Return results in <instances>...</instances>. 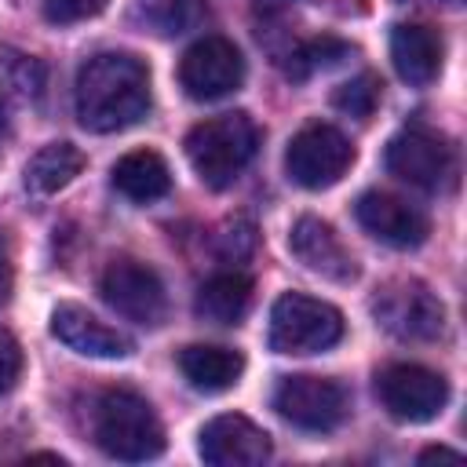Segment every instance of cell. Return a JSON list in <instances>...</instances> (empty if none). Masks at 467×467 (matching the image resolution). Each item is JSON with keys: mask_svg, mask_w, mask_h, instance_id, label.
Listing matches in <instances>:
<instances>
[{"mask_svg": "<svg viewBox=\"0 0 467 467\" xmlns=\"http://www.w3.org/2000/svg\"><path fill=\"white\" fill-rule=\"evenodd\" d=\"M77 120L88 131L109 135L139 124L150 113V69L128 51L91 55L73 84Z\"/></svg>", "mask_w": 467, "mask_h": 467, "instance_id": "obj_1", "label": "cell"}, {"mask_svg": "<svg viewBox=\"0 0 467 467\" xmlns=\"http://www.w3.org/2000/svg\"><path fill=\"white\" fill-rule=\"evenodd\" d=\"M259 150V128L248 113H219L190 128L186 157L197 179L212 190H226Z\"/></svg>", "mask_w": 467, "mask_h": 467, "instance_id": "obj_2", "label": "cell"}, {"mask_svg": "<svg viewBox=\"0 0 467 467\" xmlns=\"http://www.w3.org/2000/svg\"><path fill=\"white\" fill-rule=\"evenodd\" d=\"M95 441L106 456L124 460V463H142L161 456L164 449V427L153 412V405L135 394V390H106L95 401V420H91Z\"/></svg>", "mask_w": 467, "mask_h": 467, "instance_id": "obj_3", "label": "cell"}, {"mask_svg": "<svg viewBox=\"0 0 467 467\" xmlns=\"http://www.w3.org/2000/svg\"><path fill=\"white\" fill-rule=\"evenodd\" d=\"M343 339V314L314 296L285 292L270 310V347L277 354H317Z\"/></svg>", "mask_w": 467, "mask_h": 467, "instance_id": "obj_4", "label": "cell"}, {"mask_svg": "<svg viewBox=\"0 0 467 467\" xmlns=\"http://www.w3.org/2000/svg\"><path fill=\"white\" fill-rule=\"evenodd\" d=\"M350 164H354L350 139L339 128L321 124V120L299 128L285 150V171L303 190H328L332 182L347 175Z\"/></svg>", "mask_w": 467, "mask_h": 467, "instance_id": "obj_5", "label": "cell"}, {"mask_svg": "<svg viewBox=\"0 0 467 467\" xmlns=\"http://www.w3.org/2000/svg\"><path fill=\"white\" fill-rule=\"evenodd\" d=\"M376 394L383 409L401 423H431L449 401V383L441 372L412 361H394L376 376Z\"/></svg>", "mask_w": 467, "mask_h": 467, "instance_id": "obj_6", "label": "cell"}, {"mask_svg": "<svg viewBox=\"0 0 467 467\" xmlns=\"http://www.w3.org/2000/svg\"><path fill=\"white\" fill-rule=\"evenodd\" d=\"M274 409L299 431H336L350 412V398L347 387L328 376H281Z\"/></svg>", "mask_w": 467, "mask_h": 467, "instance_id": "obj_7", "label": "cell"}, {"mask_svg": "<svg viewBox=\"0 0 467 467\" xmlns=\"http://www.w3.org/2000/svg\"><path fill=\"white\" fill-rule=\"evenodd\" d=\"M372 314L390 336L412 343L438 339L445 328L441 299L420 281H390L387 288H379V296L372 299Z\"/></svg>", "mask_w": 467, "mask_h": 467, "instance_id": "obj_8", "label": "cell"}, {"mask_svg": "<svg viewBox=\"0 0 467 467\" xmlns=\"http://www.w3.org/2000/svg\"><path fill=\"white\" fill-rule=\"evenodd\" d=\"M99 292L120 317L139 325H161L168 314V296L157 270L139 259H113L99 277Z\"/></svg>", "mask_w": 467, "mask_h": 467, "instance_id": "obj_9", "label": "cell"}, {"mask_svg": "<svg viewBox=\"0 0 467 467\" xmlns=\"http://www.w3.org/2000/svg\"><path fill=\"white\" fill-rule=\"evenodd\" d=\"M244 80V58L226 36H201L179 58V84L190 99L212 102L237 91Z\"/></svg>", "mask_w": 467, "mask_h": 467, "instance_id": "obj_10", "label": "cell"}, {"mask_svg": "<svg viewBox=\"0 0 467 467\" xmlns=\"http://www.w3.org/2000/svg\"><path fill=\"white\" fill-rule=\"evenodd\" d=\"M383 164L394 179H401L416 190H441L452 175V150L438 135H431L423 128H409L387 142Z\"/></svg>", "mask_w": 467, "mask_h": 467, "instance_id": "obj_11", "label": "cell"}, {"mask_svg": "<svg viewBox=\"0 0 467 467\" xmlns=\"http://www.w3.org/2000/svg\"><path fill=\"white\" fill-rule=\"evenodd\" d=\"M197 452L212 467H259L270 460V434L241 412H223L201 427Z\"/></svg>", "mask_w": 467, "mask_h": 467, "instance_id": "obj_12", "label": "cell"}, {"mask_svg": "<svg viewBox=\"0 0 467 467\" xmlns=\"http://www.w3.org/2000/svg\"><path fill=\"white\" fill-rule=\"evenodd\" d=\"M358 223L365 226V234H372L376 241L390 244V248H416L427 241V215L420 208H412L409 201L387 193V190H368L358 197L354 204Z\"/></svg>", "mask_w": 467, "mask_h": 467, "instance_id": "obj_13", "label": "cell"}, {"mask_svg": "<svg viewBox=\"0 0 467 467\" xmlns=\"http://www.w3.org/2000/svg\"><path fill=\"white\" fill-rule=\"evenodd\" d=\"M288 248H292V255L306 270H314V274H321L328 281H354L358 277L354 255L347 252V244L339 241V234L325 219H317V215H299L292 223Z\"/></svg>", "mask_w": 467, "mask_h": 467, "instance_id": "obj_14", "label": "cell"}, {"mask_svg": "<svg viewBox=\"0 0 467 467\" xmlns=\"http://www.w3.org/2000/svg\"><path fill=\"white\" fill-rule=\"evenodd\" d=\"M51 336L84 358H128L131 339L77 303H58L51 314Z\"/></svg>", "mask_w": 467, "mask_h": 467, "instance_id": "obj_15", "label": "cell"}, {"mask_svg": "<svg viewBox=\"0 0 467 467\" xmlns=\"http://www.w3.org/2000/svg\"><path fill=\"white\" fill-rule=\"evenodd\" d=\"M441 55H445L441 36L431 26H420V22L394 26V33H390V62H394L401 80H409L416 88L431 84L438 77V69H441Z\"/></svg>", "mask_w": 467, "mask_h": 467, "instance_id": "obj_16", "label": "cell"}, {"mask_svg": "<svg viewBox=\"0 0 467 467\" xmlns=\"http://www.w3.org/2000/svg\"><path fill=\"white\" fill-rule=\"evenodd\" d=\"M179 368L186 376V383L193 390H204V394H219V390H230L241 372H244V358L230 347H212V343H193V347H182L179 350Z\"/></svg>", "mask_w": 467, "mask_h": 467, "instance_id": "obj_17", "label": "cell"}, {"mask_svg": "<svg viewBox=\"0 0 467 467\" xmlns=\"http://www.w3.org/2000/svg\"><path fill=\"white\" fill-rule=\"evenodd\" d=\"M252 306V277L241 270L212 274L193 299V314L212 325H237Z\"/></svg>", "mask_w": 467, "mask_h": 467, "instance_id": "obj_18", "label": "cell"}, {"mask_svg": "<svg viewBox=\"0 0 467 467\" xmlns=\"http://www.w3.org/2000/svg\"><path fill=\"white\" fill-rule=\"evenodd\" d=\"M113 186L128 197V201H139V204H150L157 197H164L171 190V171L164 164L161 153L153 150H131L124 153L117 164H113Z\"/></svg>", "mask_w": 467, "mask_h": 467, "instance_id": "obj_19", "label": "cell"}, {"mask_svg": "<svg viewBox=\"0 0 467 467\" xmlns=\"http://www.w3.org/2000/svg\"><path fill=\"white\" fill-rule=\"evenodd\" d=\"M84 168V153L73 142H47L26 164V190L36 197H51L69 186Z\"/></svg>", "mask_w": 467, "mask_h": 467, "instance_id": "obj_20", "label": "cell"}, {"mask_svg": "<svg viewBox=\"0 0 467 467\" xmlns=\"http://www.w3.org/2000/svg\"><path fill=\"white\" fill-rule=\"evenodd\" d=\"M204 7L197 0H135V18L161 33V36H179L201 22Z\"/></svg>", "mask_w": 467, "mask_h": 467, "instance_id": "obj_21", "label": "cell"}, {"mask_svg": "<svg viewBox=\"0 0 467 467\" xmlns=\"http://www.w3.org/2000/svg\"><path fill=\"white\" fill-rule=\"evenodd\" d=\"M347 55H350V44H343V40H336V36H317V40L299 44V47L288 55V66H285V69H288V77L303 80V77H310V73H317V69L339 66Z\"/></svg>", "mask_w": 467, "mask_h": 467, "instance_id": "obj_22", "label": "cell"}, {"mask_svg": "<svg viewBox=\"0 0 467 467\" xmlns=\"http://www.w3.org/2000/svg\"><path fill=\"white\" fill-rule=\"evenodd\" d=\"M44 91V69L40 62L26 55H0V102L7 95L15 99H36Z\"/></svg>", "mask_w": 467, "mask_h": 467, "instance_id": "obj_23", "label": "cell"}, {"mask_svg": "<svg viewBox=\"0 0 467 467\" xmlns=\"http://www.w3.org/2000/svg\"><path fill=\"white\" fill-rule=\"evenodd\" d=\"M379 91H383L379 77L361 73V77H354V80H347V84H339V88H336L332 106H336V109H343L347 117L365 120V117H372V109H376V102H379Z\"/></svg>", "mask_w": 467, "mask_h": 467, "instance_id": "obj_24", "label": "cell"}, {"mask_svg": "<svg viewBox=\"0 0 467 467\" xmlns=\"http://www.w3.org/2000/svg\"><path fill=\"white\" fill-rule=\"evenodd\" d=\"M109 0H44V18L51 26H73L91 15H99Z\"/></svg>", "mask_w": 467, "mask_h": 467, "instance_id": "obj_25", "label": "cell"}, {"mask_svg": "<svg viewBox=\"0 0 467 467\" xmlns=\"http://www.w3.org/2000/svg\"><path fill=\"white\" fill-rule=\"evenodd\" d=\"M18 372H22V347L11 332L0 328V394H7L15 387Z\"/></svg>", "mask_w": 467, "mask_h": 467, "instance_id": "obj_26", "label": "cell"}, {"mask_svg": "<svg viewBox=\"0 0 467 467\" xmlns=\"http://www.w3.org/2000/svg\"><path fill=\"white\" fill-rule=\"evenodd\" d=\"M11 281H15V274H11V252H7V241H4V234H0V306H4L7 296H11Z\"/></svg>", "mask_w": 467, "mask_h": 467, "instance_id": "obj_27", "label": "cell"}, {"mask_svg": "<svg viewBox=\"0 0 467 467\" xmlns=\"http://www.w3.org/2000/svg\"><path fill=\"white\" fill-rule=\"evenodd\" d=\"M441 463V460H449V463H460V452L456 449H445V445H431V449H423L420 452V463Z\"/></svg>", "mask_w": 467, "mask_h": 467, "instance_id": "obj_28", "label": "cell"}, {"mask_svg": "<svg viewBox=\"0 0 467 467\" xmlns=\"http://www.w3.org/2000/svg\"><path fill=\"white\" fill-rule=\"evenodd\" d=\"M259 4H266V7H285L288 0H259Z\"/></svg>", "mask_w": 467, "mask_h": 467, "instance_id": "obj_29", "label": "cell"}]
</instances>
